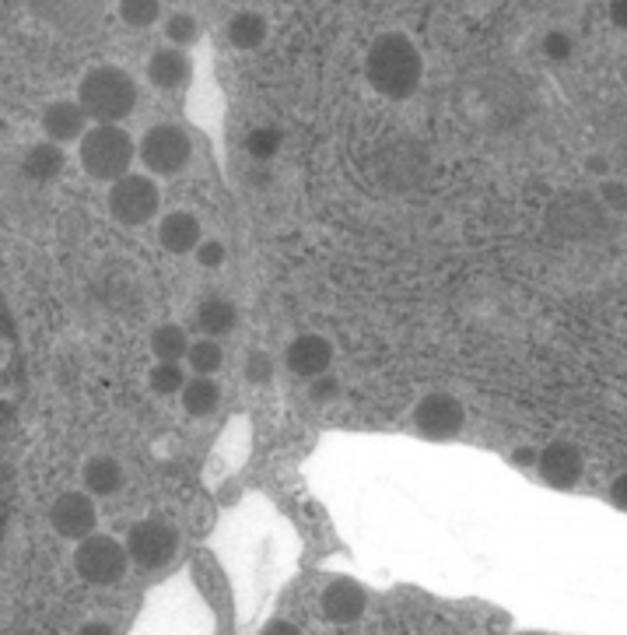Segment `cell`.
<instances>
[{
  "label": "cell",
  "mask_w": 627,
  "mask_h": 635,
  "mask_svg": "<svg viewBox=\"0 0 627 635\" xmlns=\"http://www.w3.org/2000/svg\"><path fill=\"white\" fill-rule=\"evenodd\" d=\"M365 78L383 99L403 102L421 89L424 57L414 47V39H407L403 32H386L365 53Z\"/></svg>",
  "instance_id": "obj_1"
},
{
  "label": "cell",
  "mask_w": 627,
  "mask_h": 635,
  "mask_svg": "<svg viewBox=\"0 0 627 635\" xmlns=\"http://www.w3.org/2000/svg\"><path fill=\"white\" fill-rule=\"evenodd\" d=\"M138 81H133L123 68H113V63H102V68H92L81 84H78V105L84 109L88 120L95 123H120L127 120L133 109H138Z\"/></svg>",
  "instance_id": "obj_2"
},
{
  "label": "cell",
  "mask_w": 627,
  "mask_h": 635,
  "mask_svg": "<svg viewBox=\"0 0 627 635\" xmlns=\"http://www.w3.org/2000/svg\"><path fill=\"white\" fill-rule=\"evenodd\" d=\"M133 155H138V144L127 134L120 123H95L84 130L81 138V169L88 172V180L99 183H117L120 177H127Z\"/></svg>",
  "instance_id": "obj_3"
},
{
  "label": "cell",
  "mask_w": 627,
  "mask_h": 635,
  "mask_svg": "<svg viewBox=\"0 0 627 635\" xmlns=\"http://www.w3.org/2000/svg\"><path fill=\"white\" fill-rule=\"evenodd\" d=\"M74 568L78 576L92 586H117L127 579L130 558H127L123 541H117L113 534H88L84 541H78Z\"/></svg>",
  "instance_id": "obj_4"
},
{
  "label": "cell",
  "mask_w": 627,
  "mask_h": 635,
  "mask_svg": "<svg viewBox=\"0 0 627 635\" xmlns=\"http://www.w3.org/2000/svg\"><path fill=\"white\" fill-rule=\"evenodd\" d=\"M123 547L138 568H165L179 555V531L165 516H148L127 531Z\"/></svg>",
  "instance_id": "obj_5"
},
{
  "label": "cell",
  "mask_w": 627,
  "mask_h": 635,
  "mask_svg": "<svg viewBox=\"0 0 627 635\" xmlns=\"http://www.w3.org/2000/svg\"><path fill=\"white\" fill-rule=\"evenodd\" d=\"M138 155L154 177H179L193 159V141L183 127L175 123H154L138 144Z\"/></svg>",
  "instance_id": "obj_6"
},
{
  "label": "cell",
  "mask_w": 627,
  "mask_h": 635,
  "mask_svg": "<svg viewBox=\"0 0 627 635\" xmlns=\"http://www.w3.org/2000/svg\"><path fill=\"white\" fill-rule=\"evenodd\" d=\"M162 208V190L151 177H138V172H127L117 183H109V214L117 218L120 225H148Z\"/></svg>",
  "instance_id": "obj_7"
},
{
  "label": "cell",
  "mask_w": 627,
  "mask_h": 635,
  "mask_svg": "<svg viewBox=\"0 0 627 635\" xmlns=\"http://www.w3.org/2000/svg\"><path fill=\"white\" fill-rule=\"evenodd\" d=\"M463 422H466V411L459 404V397L445 390H435V393H424L414 407V429L421 440L428 443H449L463 432Z\"/></svg>",
  "instance_id": "obj_8"
},
{
  "label": "cell",
  "mask_w": 627,
  "mask_h": 635,
  "mask_svg": "<svg viewBox=\"0 0 627 635\" xmlns=\"http://www.w3.org/2000/svg\"><path fill=\"white\" fill-rule=\"evenodd\" d=\"M95 523H99V510H95V498L88 492H63V495L53 498L50 527L60 537L84 541L88 534H95Z\"/></svg>",
  "instance_id": "obj_9"
},
{
  "label": "cell",
  "mask_w": 627,
  "mask_h": 635,
  "mask_svg": "<svg viewBox=\"0 0 627 635\" xmlns=\"http://www.w3.org/2000/svg\"><path fill=\"white\" fill-rule=\"evenodd\" d=\"M536 471H540V477L550 488L568 492L578 485L582 474H586V460H582V450L575 443L557 440L544 450H536Z\"/></svg>",
  "instance_id": "obj_10"
},
{
  "label": "cell",
  "mask_w": 627,
  "mask_h": 635,
  "mask_svg": "<svg viewBox=\"0 0 627 635\" xmlns=\"http://www.w3.org/2000/svg\"><path fill=\"white\" fill-rule=\"evenodd\" d=\"M287 369L302 380H316L333 365V344L323 334H299L284 352Z\"/></svg>",
  "instance_id": "obj_11"
},
{
  "label": "cell",
  "mask_w": 627,
  "mask_h": 635,
  "mask_svg": "<svg viewBox=\"0 0 627 635\" xmlns=\"http://www.w3.org/2000/svg\"><path fill=\"white\" fill-rule=\"evenodd\" d=\"M368 611V594L354 579H333L323 589V618L333 625H354Z\"/></svg>",
  "instance_id": "obj_12"
},
{
  "label": "cell",
  "mask_w": 627,
  "mask_h": 635,
  "mask_svg": "<svg viewBox=\"0 0 627 635\" xmlns=\"http://www.w3.org/2000/svg\"><path fill=\"white\" fill-rule=\"evenodd\" d=\"M39 127H42V134H47V141L63 148V144L84 138L88 117H84V109L74 99H57V102H50L47 109H42Z\"/></svg>",
  "instance_id": "obj_13"
},
{
  "label": "cell",
  "mask_w": 627,
  "mask_h": 635,
  "mask_svg": "<svg viewBox=\"0 0 627 635\" xmlns=\"http://www.w3.org/2000/svg\"><path fill=\"white\" fill-rule=\"evenodd\" d=\"M193 78V63L183 50H175V47H162V50H154L151 60H148V81L154 84V89H162V92H179V89H186Z\"/></svg>",
  "instance_id": "obj_14"
},
{
  "label": "cell",
  "mask_w": 627,
  "mask_h": 635,
  "mask_svg": "<svg viewBox=\"0 0 627 635\" xmlns=\"http://www.w3.org/2000/svg\"><path fill=\"white\" fill-rule=\"evenodd\" d=\"M200 239H204V229H200L196 214H190V211H169L162 218L159 243H162L165 253H175V256L193 253L200 246Z\"/></svg>",
  "instance_id": "obj_15"
},
{
  "label": "cell",
  "mask_w": 627,
  "mask_h": 635,
  "mask_svg": "<svg viewBox=\"0 0 627 635\" xmlns=\"http://www.w3.org/2000/svg\"><path fill=\"white\" fill-rule=\"evenodd\" d=\"M123 481H127V474H123V464L117 456H92L84 464V471H81V485H84V492L92 495V498H113V495H120L123 492Z\"/></svg>",
  "instance_id": "obj_16"
},
{
  "label": "cell",
  "mask_w": 627,
  "mask_h": 635,
  "mask_svg": "<svg viewBox=\"0 0 627 635\" xmlns=\"http://www.w3.org/2000/svg\"><path fill=\"white\" fill-rule=\"evenodd\" d=\"M63 165H67V151L53 141H39L26 151L21 159V172L32 180V183H57L63 177Z\"/></svg>",
  "instance_id": "obj_17"
},
{
  "label": "cell",
  "mask_w": 627,
  "mask_h": 635,
  "mask_svg": "<svg viewBox=\"0 0 627 635\" xmlns=\"http://www.w3.org/2000/svg\"><path fill=\"white\" fill-rule=\"evenodd\" d=\"M235 323H239V310L229 302V299H221V295H211L196 305V326L204 331L208 337H229L235 331Z\"/></svg>",
  "instance_id": "obj_18"
},
{
  "label": "cell",
  "mask_w": 627,
  "mask_h": 635,
  "mask_svg": "<svg viewBox=\"0 0 627 635\" xmlns=\"http://www.w3.org/2000/svg\"><path fill=\"white\" fill-rule=\"evenodd\" d=\"M179 393H183V407H186L190 419H208V414H214L221 404V386L211 376L186 380Z\"/></svg>",
  "instance_id": "obj_19"
},
{
  "label": "cell",
  "mask_w": 627,
  "mask_h": 635,
  "mask_svg": "<svg viewBox=\"0 0 627 635\" xmlns=\"http://www.w3.org/2000/svg\"><path fill=\"white\" fill-rule=\"evenodd\" d=\"M229 42L242 53H253L266 42V18L260 11H239L229 21Z\"/></svg>",
  "instance_id": "obj_20"
},
{
  "label": "cell",
  "mask_w": 627,
  "mask_h": 635,
  "mask_svg": "<svg viewBox=\"0 0 627 635\" xmlns=\"http://www.w3.org/2000/svg\"><path fill=\"white\" fill-rule=\"evenodd\" d=\"M186 347H190V334L179 323H165V326H159V331L151 334V352L159 362L186 359Z\"/></svg>",
  "instance_id": "obj_21"
},
{
  "label": "cell",
  "mask_w": 627,
  "mask_h": 635,
  "mask_svg": "<svg viewBox=\"0 0 627 635\" xmlns=\"http://www.w3.org/2000/svg\"><path fill=\"white\" fill-rule=\"evenodd\" d=\"M186 362L196 376H214V372L225 365V352H221V344L214 337H204L186 347Z\"/></svg>",
  "instance_id": "obj_22"
},
{
  "label": "cell",
  "mask_w": 627,
  "mask_h": 635,
  "mask_svg": "<svg viewBox=\"0 0 627 635\" xmlns=\"http://www.w3.org/2000/svg\"><path fill=\"white\" fill-rule=\"evenodd\" d=\"M165 39L172 42L175 50H186L193 47V42L200 39V21L186 11H172L165 18Z\"/></svg>",
  "instance_id": "obj_23"
},
{
  "label": "cell",
  "mask_w": 627,
  "mask_h": 635,
  "mask_svg": "<svg viewBox=\"0 0 627 635\" xmlns=\"http://www.w3.org/2000/svg\"><path fill=\"white\" fill-rule=\"evenodd\" d=\"M120 18L130 29H151L162 18V0H120Z\"/></svg>",
  "instance_id": "obj_24"
},
{
  "label": "cell",
  "mask_w": 627,
  "mask_h": 635,
  "mask_svg": "<svg viewBox=\"0 0 627 635\" xmlns=\"http://www.w3.org/2000/svg\"><path fill=\"white\" fill-rule=\"evenodd\" d=\"M242 148L250 151V159L271 162V159H277V151H281V134H277L274 127H256V130H250V134H245Z\"/></svg>",
  "instance_id": "obj_25"
},
{
  "label": "cell",
  "mask_w": 627,
  "mask_h": 635,
  "mask_svg": "<svg viewBox=\"0 0 627 635\" xmlns=\"http://www.w3.org/2000/svg\"><path fill=\"white\" fill-rule=\"evenodd\" d=\"M186 383V372L179 362H159L151 369V390L162 393V397H169V393H179Z\"/></svg>",
  "instance_id": "obj_26"
},
{
  "label": "cell",
  "mask_w": 627,
  "mask_h": 635,
  "mask_svg": "<svg viewBox=\"0 0 627 635\" xmlns=\"http://www.w3.org/2000/svg\"><path fill=\"white\" fill-rule=\"evenodd\" d=\"M242 372H245V380L250 383H256V386H266L274 380V359L266 355V352H260V347H253L250 355H245V365H242Z\"/></svg>",
  "instance_id": "obj_27"
},
{
  "label": "cell",
  "mask_w": 627,
  "mask_h": 635,
  "mask_svg": "<svg viewBox=\"0 0 627 635\" xmlns=\"http://www.w3.org/2000/svg\"><path fill=\"white\" fill-rule=\"evenodd\" d=\"M309 397H312V404L337 401L341 397V380L330 376V372H323V376H316V380H309Z\"/></svg>",
  "instance_id": "obj_28"
},
{
  "label": "cell",
  "mask_w": 627,
  "mask_h": 635,
  "mask_svg": "<svg viewBox=\"0 0 627 635\" xmlns=\"http://www.w3.org/2000/svg\"><path fill=\"white\" fill-rule=\"evenodd\" d=\"M229 260V250L218 243V239H200V246H196V264L200 268H208V271H218L221 264Z\"/></svg>",
  "instance_id": "obj_29"
},
{
  "label": "cell",
  "mask_w": 627,
  "mask_h": 635,
  "mask_svg": "<svg viewBox=\"0 0 627 635\" xmlns=\"http://www.w3.org/2000/svg\"><path fill=\"white\" fill-rule=\"evenodd\" d=\"M544 50H547L550 60H565V57H572V39L565 32H550L547 42H544Z\"/></svg>",
  "instance_id": "obj_30"
},
{
  "label": "cell",
  "mask_w": 627,
  "mask_h": 635,
  "mask_svg": "<svg viewBox=\"0 0 627 635\" xmlns=\"http://www.w3.org/2000/svg\"><path fill=\"white\" fill-rule=\"evenodd\" d=\"M260 635H305L295 622H284V618H274V622H266V628Z\"/></svg>",
  "instance_id": "obj_31"
},
{
  "label": "cell",
  "mask_w": 627,
  "mask_h": 635,
  "mask_svg": "<svg viewBox=\"0 0 627 635\" xmlns=\"http://www.w3.org/2000/svg\"><path fill=\"white\" fill-rule=\"evenodd\" d=\"M512 467H519V471L536 467V450L533 446H519V450L512 453Z\"/></svg>",
  "instance_id": "obj_32"
},
{
  "label": "cell",
  "mask_w": 627,
  "mask_h": 635,
  "mask_svg": "<svg viewBox=\"0 0 627 635\" xmlns=\"http://www.w3.org/2000/svg\"><path fill=\"white\" fill-rule=\"evenodd\" d=\"M603 196H607V201H610L617 211H624V187H620V183H603Z\"/></svg>",
  "instance_id": "obj_33"
},
{
  "label": "cell",
  "mask_w": 627,
  "mask_h": 635,
  "mask_svg": "<svg viewBox=\"0 0 627 635\" xmlns=\"http://www.w3.org/2000/svg\"><path fill=\"white\" fill-rule=\"evenodd\" d=\"M78 635H117V628L109 622H88V625H81Z\"/></svg>",
  "instance_id": "obj_34"
},
{
  "label": "cell",
  "mask_w": 627,
  "mask_h": 635,
  "mask_svg": "<svg viewBox=\"0 0 627 635\" xmlns=\"http://www.w3.org/2000/svg\"><path fill=\"white\" fill-rule=\"evenodd\" d=\"M610 18H614L617 29L627 26V0H610Z\"/></svg>",
  "instance_id": "obj_35"
},
{
  "label": "cell",
  "mask_w": 627,
  "mask_h": 635,
  "mask_svg": "<svg viewBox=\"0 0 627 635\" xmlns=\"http://www.w3.org/2000/svg\"><path fill=\"white\" fill-rule=\"evenodd\" d=\"M610 498L617 502V510H624V477H617V485H614Z\"/></svg>",
  "instance_id": "obj_36"
},
{
  "label": "cell",
  "mask_w": 627,
  "mask_h": 635,
  "mask_svg": "<svg viewBox=\"0 0 627 635\" xmlns=\"http://www.w3.org/2000/svg\"><path fill=\"white\" fill-rule=\"evenodd\" d=\"M589 169H596V172H603V169H607V162H603V159H593V162H589Z\"/></svg>",
  "instance_id": "obj_37"
},
{
  "label": "cell",
  "mask_w": 627,
  "mask_h": 635,
  "mask_svg": "<svg viewBox=\"0 0 627 635\" xmlns=\"http://www.w3.org/2000/svg\"><path fill=\"white\" fill-rule=\"evenodd\" d=\"M162 4H179V0H162Z\"/></svg>",
  "instance_id": "obj_38"
},
{
  "label": "cell",
  "mask_w": 627,
  "mask_h": 635,
  "mask_svg": "<svg viewBox=\"0 0 627 635\" xmlns=\"http://www.w3.org/2000/svg\"><path fill=\"white\" fill-rule=\"evenodd\" d=\"M229 4H242V0H229Z\"/></svg>",
  "instance_id": "obj_39"
},
{
  "label": "cell",
  "mask_w": 627,
  "mask_h": 635,
  "mask_svg": "<svg viewBox=\"0 0 627 635\" xmlns=\"http://www.w3.org/2000/svg\"><path fill=\"white\" fill-rule=\"evenodd\" d=\"M526 635H540V632H526Z\"/></svg>",
  "instance_id": "obj_40"
}]
</instances>
